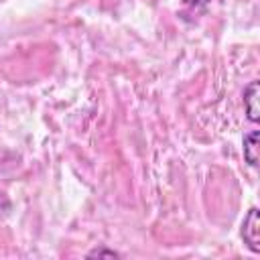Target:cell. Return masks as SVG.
<instances>
[{
	"instance_id": "3957f363",
	"label": "cell",
	"mask_w": 260,
	"mask_h": 260,
	"mask_svg": "<svg viewBox=\"0 0 260 260\" xmlns=\"http://www.w3.org/2000/svg\"><path fill=\"white\" fill-rule=\"evenodd\" d=\"M258 130H252L244 136V158L250 167H256L258 165Z\"/></svg>"
},
{
	"instance_id": "7a4b0ae2",
	"label": "cell",
	"mask_w": 260,
	"mask_h": 260,
	"mask_svg": "<svg viewBox=\"0 0 260 260\" xmlns=\"http://www.w3.org/2000/svg\"><path fill=\"white\" fill-rule=\"evenodd\" d=\"M258 91H260L258 81L248 83V87L244 89V108L252 122H258V118H260L258 116Z\"/></svg>"
},
{
	"instance_id": "277c9868",
	"label": "cell",
	"mask_w": 260,
	"mask_h": 260,
	"mask_svg": "<svg viewBox=\"0 0 260 260\" xmlns=\"http://www.w3.org/2000/svg\"><path fill=\"white\" fill-rule=\"evenodd\" d=\"M120 254L114 250H106V248H95L87 254V258H118Z\"/></svg>"
},
{
	"instance_id": "6da1fadb",
	"label": "cell",
	"mask_w": 260,
	"mask_h": 260,
	"mask_svg": "<svg viewBox=\"0 0 260 260\" xmlns=\"http://www.w3.org/2000/svg\"><path fill=\"white\" fill-rule=\"evenodd\" d=\"M242 240H244V244L254 254L260 252V219H258V209L256 207H250V211L244 217V223H242Z\"/></svg>"
}]
</instances>
